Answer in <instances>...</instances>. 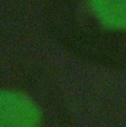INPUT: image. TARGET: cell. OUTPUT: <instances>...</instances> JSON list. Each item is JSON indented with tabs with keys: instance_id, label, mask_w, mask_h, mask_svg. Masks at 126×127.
Here are the masks:
<instances>
[{
	"instance_id": "obj_1",
	"label": "cell",
	"mask_w": 126,
	"mask_h": 127,
	"mask_svg": "<svg viewBox=\"0 0 126 127\" xmlns=\"http://www.w3.org/2000/svg\"><path fill=\"white\" fill-rule=\"evenodd\" d=\"M38 112L29 98L18 91L0 89V127H39Z\"/></svg>"
}]
</instances>
